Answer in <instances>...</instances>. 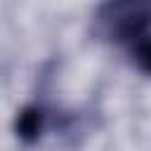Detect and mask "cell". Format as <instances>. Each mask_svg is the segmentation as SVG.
Listing matches in <instances>:
<instances>
[{
  "mask_svg": "<svg viewBox=\"0 0 151 151\" xmlns=\"http://www.w3.org/2000/svg\"><path fill=\"white\" fill-rule=\"evenodd\" d=\"M92 33L101 42L123 47L125 52L151 35V0L104 2L94 9Z\"/></svg>",
  "mask_w": 151,
  "mask_h": 151,
  "instance_id": "obj_1",
  "label": "cell"
},
{
  "mask_svg": "<svg viewBox=\"0 0 151 151\" xmlns=\"http://www.w3.org/2000/svg\"><path fill=\"white\" fill-rule=\"evenodd\" d=\"M78 118L73 113H61L54 106L45 104V101H28L17 111L14 118V134L24 146H33L38 144L52 127L57 130H68Z\"/></svg>",
  "mask_w": 151,
  "mask_h": 151,
  "instance_id": "obj_2",
  "label": "cell"
},
{
  "mask_svg": "<svg viewBox=\"0 0 151 151\" xmlns=\"http://www.w3.org/2000/svg\"><path fill=\"white\" fill-rule=\"evenodd\" d=\"M125 54H127L130 64H132L142 76H151V35L144 38L142 42L132 45Z\"/></svg>",
  "mask_w": 151,
  "mask_h": 151,
  "instance_id": "obj_3",
  "label": "cell"
}]
</instances>
